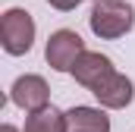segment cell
I'll return each instance as SVG.
<instances>
[{"instance_id": "obj_1", "label": "cell", "mask_w": 135, "mask_h": 132, "mask_svg": "<svg viewBox=\"0 0 135 132\" xmlns=\"http://www.w3.org/2000/svg\"><path fill=\"white\" fill-rule=\"evenodd\" d=\"M88 22H91V32L98 35V38L116 41V38L132 32L135 10L126 0H98L94 10H91V16H88Z\"/></svg>"}, {"instance_id": "obj_2", "label": "cell", "mask_w": 135, "mask_h": 132, "mask_svg": "<svg viewBox=\"0 0 135 132\" xmlns=\"http://www.w3.org/2000/svg\"><path fill=\"white\" fill-rule=\"evenodd\" d=\"M35 44V19L28 10L13 6L0 16V47L9 57H22L28 54Z\"/></svg>"}, {"instance_id": "obj_3", "label": "cell", "mask_w": 135, "mask_h": 132, "mask_svg": "<svg viewBox=\"0 0 135 132\" xmlns=\"http://www.w3.org/2000/svg\"><path fill=\"white\" fill-rule=\"evenodd\" d=\"M82 54H85V41L79 38V32H72V29H60V32H54L47 38L44 57H47V63L54 66L57 72H69Z\"/></svg>"}, {"instance_id": "obj_4", "label": "cell", "mask_w": 135, "mask_h": 132, "mask_svg": "<svg viewBox=\"0 0 135 132\" xmlns=\"http://www.w3.org/2000/svg\"><path fill=\"white\" fill-rule=\"evenodd\" d=\"M9 98H13V104H16L19 110L35 113V110H44V107L50 104V88H47V82H44L41 76L25 72V76H19V79L13 82Z\"/></svg>"}, {"instance_id": "obj_5", "label": "cell", "mask_w": 135, "mask_h": 132, "mask_svg": "<svg viewBox=\"0 0 135 132\" xmlns=\"http://www.w3.org/2000/svg\"><path fill=\"white\" fill-rule=\"evenodd\" d=\"M91 95L98 98V104L101 107H107V110H123V107H129L135 98V85L129 76H123V72H110L107 79H101L94 88H91Z\"/></svg>"}, {"instance_id": "obj_6", "label": "cell", "mask_w": 135, "mask_h": 132, "mask_svg": "<svg viewBox=\"0 0 135 132\" xmlns=\"http://www.w3.org/2000/svg\"><path fill=\"white\" fill-rule=\"evenodd\" d=\"M69 72L75 76V82H79V85H85V88L91 91L101 79H107V76L113 72V63H110V57H104V54L85 50V54L75 60V66H72Z\"/></svg>"}, {"instance_id": "obj_7", "label": "cell", "mask_w": 135, "mask_h": 132, "mask_svg": "<svg viewBox=\"0 0 135 132\" xmlns=\"http://www.w3.org/2000/svg\"><path fill=\"white\" fill-rule=\"evenodd\" d=\"M69 132H110V116L101 107H72L66 110Z\"/></svg>"}, {"instance_id": "obj_8", "label": "cell", "mask_w": 135, "mask_h": 132, "mask_svg": "<svg viewBox=\"0 0 135 132\" xmlns=\"http://www.w3.org/2000/svg\"><path fill=\"white\" fill-rule=\"evenodd\" d=\"M22 132H69V120L66 113H60L57 107H44V110H35L28 113V120H25V129Z\"/></svg>"}, {"instance_id": "obj_9", "label": "cell", "mask_w": 135, "mask_h": 132, "mask_svg": "<svg viewBox=\"0 0 135 132\" xmlns=\"http://www.w3.org/2000/svg\"><path fill=\"white\" fill-rule=\"evenodd\" d=\"M47 3H50L54 10H60V13H69V10H75L82 0H47Z\"/></svg>"}, {"instance_id": "obj_10", "label": "cell", "mask_w": 135, "mask_h": 132, "mask_svg": "<svg viewBox=\"0 0 135 132\" xmlns=\"http://www.w3.org/2000/svg\"><path fill=\"white\" fill-rule=\"evenodd\" d=\"M0 132H19V129H16V126H9V123H3V126H0Z\"/></svg>"}]
</instances>
